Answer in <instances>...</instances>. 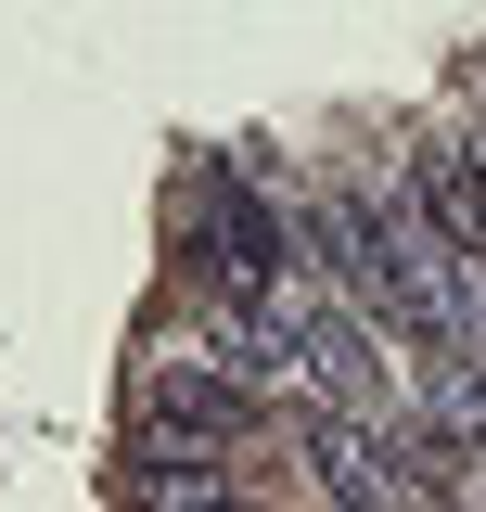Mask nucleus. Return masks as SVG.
I'll use <instances>...</instances> for the list:
<instances>
[{
    "label": "nucleus",
    "instance_id": "f257e3e1",
    "mask_svg": "<svg viewBox=\"0 0 486 512\" xmlns=\"http://www.w3.org/2000/svg\"><path fill=\"white\" fill-rule=\"evenodd\" d=\"M116 500L128 512H231V461L218 436H192V423H141L116 461Z\"/></svg>",
    "mask_w": 486,
    "mask_h": 512
},
{
    "label": "nucleus",
    "instance_id": "f03ea898",
    "mask_svg": "<svg viewBox=\"0 0 486 512\" xmlns=\"http://www.w3.org/2000/svg\"><path fill=\"white\" fill-rule=\"evenodd\" d=\"M307 461H320V487H333V512H423L410 500V474H384V448L359 436V423H346V410H333V397H307Z\"/></svg>",
    "mask_w": 486,
    "mask_h": 512
},
{
    "label": "nucleus",
    "instance_id": "7ed1b4c3",
    "mask_svg": "<svg viewBox=\"0 0 486 512\" xmlns=\"http://www.w3.org/2000/svg\"><path fill=\"white\" fill-rule=\"evenodd\" d=\"M397 192L486 269V154H474V141H410V180H397Z\"/></svg>",
    "mask_w": 486,
    "mask_h": 512
},
{
    "label": "nucleus",
    "instance_id": "20e7f679",
    "mask_svg": "<svg viewBox=\"0 0 486 512\" xmlns=\"http://www.w3.org/2000/svg\"><path fill=\"white\" fill-rule=\"evenodd\" d=\"M154 423H192V436H256V384L205 372V359H180V372H154Z\"/></svg>",
    "mask_w": 486,
    "mask_h": 512
},
{
    "label": "nucleus",
    "instance_id": "39448f33",
    "mask_svg": "<svg viewBox=\"0 0 486 512\" xmlns=\"http://www.w3.org/2000/svg\"><path fill=\"white\" fill-rule=\"evenodd\" d=\"M474 90H486V52H474Z\"/></svg>",
    "mask_w": 486,
    "mask_h": 512
}]
</instances>
